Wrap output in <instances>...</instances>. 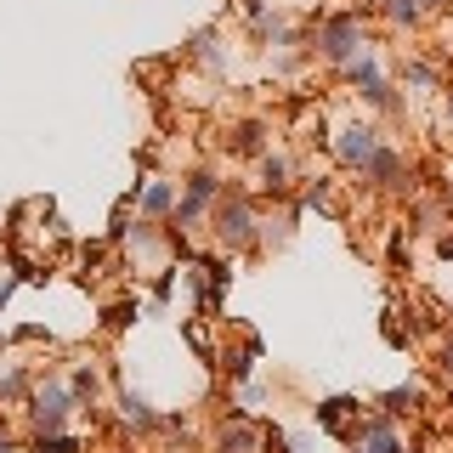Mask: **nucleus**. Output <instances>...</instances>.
I'll list each match as a JSON object with an SVG mask.
<instances>
[{"mask_svg":"<svg viewBox=\"0 0 453 453\" xmlns=\"http://www.w3.org/2000/svg\"><path fill=\"white\" fill-rule=\"evenodd\" d=\"M210 226H216V244L221 250H250V244H261V221H255V198L250 193H238V188H221L216 198V210H210Z\"/></svg>","mask_w":453,"mask_h":453,"instance_id":"1","label":"nucleus"},{"mask_svg":"<svg viewBox=\"0 0 453 453\" xmlns=\"http://www.w3.org/2000/svg\"><path fill=\"white\" fill-rule=\"evenodd\" d=\"M374 40L363 35V18H351V12H329V18L318 23V57L334 68H346L357 51H368Z\"/></svg>","mask_w":453,"mask_h":453,"instance_id":"2","label":"nucleus"},{"mask_svg":"<svg viewBox=\"0 0 453 453\" xmlns=\"http://www.w3.org/2000/svg\"><path fill=\"white\" fill-rule=\"evenodd\" d=\"M74 408H80V403H74V391L57 386V380H46V386H28V425H35V436L63 431Z\"/></svg>","mask_w":453,"mask_h":453,"instance_id":"3","label":"nucleus"},{"mask_svg":"<svg viewBox=\"0 0 453 453\" xmlns=\"http://www.w3.org/2000/svg\"><path fill=\"white\" fill-rule=\"evenodd\" d=\"M221 188H226V181H216L210 170H193V176L181 181V193H176V210H170V221H176V226H198L210 210H216Z\"/></svg>","mask_w":453,"mask_h":453,"instance_id":"4","label":"nucleus"},{"mask_svg":"<svg viewBox=\"0 0 453 453\" xmlns=\"http://www.w3.org/2000/svg\"><path fill=\"white\" fill-rule=\"evenodd\" d=\"M363 181L380 188V193H414V165H408L391 142H380V153L363 165Z\"/></svg>","mask_w":453,"mask_h":453,"instance_id":"5","label":"nucleus"},{"mask_svg":"<svg viewBox=\"0 0 453 453\" xmlns=\"http://www.w3.org/2000/svg\"><path fill=\"white\" fill-rule=\"evenodd\" d=\"M374 153H380V131H374V125H346V131L334 136V159L346 170H363Z\"/></svg>","mask_w":453,"mask_h":453,"instance_id":"6","label":"nucleus"},{"mask_svg":"<svg viewBox=\"0 0 453 453\" xmlns=\"http://www.w3.org/2000/svg\"><path fill=\"white\" fill-rule=\"evenodd\" d=\"M357 419H363V403H357V396H323V403H318V431L346 436Z\"/></svg>","mask_w":453,"mask_h":453,"instance_id":"7","label":"nucleus"},{"mask_svg":"<svg viewBox=\"0 0 453 453\" xmlns=\"http://www.w3.org/2000/svg\"><path fill=\"white\" fill-rule=\"evenodd\" d=\"M261 448V425H250L244 414H233L221 425V436H216V453H255Z\"/></svg>","mask_w":453,"mask_h":453,"instance_id":"8","label":"nucleus"},{"mask_svg":"<svg viewBox=\"0 0 453 453\" xmlns=\"http://www.w3.org/2000/svg\"><path fill=\"white\" fill-rule=\"evenodd\" d=\"M131 204H142V216H170V210H176V188H170L165 176H148L142 181V193H131Z\"/></svg>","mask_w":453,"mask_h":453,"instance_id":"9","label":"nucleus"},{"mask_svg":"<svg viewBox=\"0 0 453 453\" xmlns=\"http://www.w3.org/2000/svg\"><path fill=\"white\" fill-rule=\"evenodd\" d=\"M289 188H295V165L283 159V153H261V193L283 198Z\"/></svg>","mask_w":453,"mask_h":453,"instance_id":"10","label":"nucleus"},{"mask_svg":"<svg viewBox=\"0 0 453 453\" xmlns=\"http://www.w3.org/2000/svg\"><path fill=\"white\" fill-rule=\"evenodd\" d=\"M119 419L131 425V431H159V414H153L136 391H119Z\"/></svg>","mask_w":453,"mask_h":453,"instance_id":"11","label":"nucleus"},{"mask_svg":"<svg viewBox=\"0 0 453 453\" xmlns=\"http://www.w3.org/2000/svg\"><path fill=\"white\" fill-rule=\"evenodd\" d=\"M357 96H363V103H368V108H380V113H396V108H403V103H396V85H391L386 74H374V80H363V85H357Z\"/></svg>","mask_w":453,"mask_h":453,"instance_id":"12","label":"nucleus"},{"mask_svg":"<svg viewBox=\"0 0 453 453\" xmlns=\"http://www.w3.org/2000/svg\"><path fill=\"white\" fill-rule=\"evenodd\" d=\"M380 403H386V414H391V419H403V414H414V408L425 403V391H419V386H391L386 396H380Z\"/></svg>","mask_w":453,"mask_h":453,"instance_id":"13","label":"nucleus"},{"mask_svg":"<svg viewBox=\"0 0 453 453\" xmlns=\"http://www.w3.org/2000/svg\"><path fill=\"white\" fill-rule=\"evenodd\" d=\"M380 12L396 23V28H414V23H425V0H380Z\"/></svg>","mask_w":453,"mask_h":453,"instance_id":"14","label":"nucleus"},{"mask_svg":"<svg viewBox=\"0 0 453 453\" xmlns=\"http://www.w3.org/2000/svg\"><path fill=\"white\" fill-rule=\"evenodd\" d=\"M68 391H74V403H80V408H85V403H96V391H103L96 368H91V363H80V368H74V380H68Z\"/></svg>","mask_w":453,"mask_h":453,"instance_id":"15","label":"nucleus"},{"mask_svg":"<svg viewBox=\"0 0 453 453\" xmlns=\"http://www.w3.org/2000/svg\"><path fill=\"white\" fill-rule=\"evenodd\" d=\"M403 85H414V91H436L442 80H436V68L425 63V57H408V63H403Z\"/></svg>","mask_w":453,"mask_h":453,"instance_id":"16","label":"nucleus"},{"mask_svg":"<svg viewBox=\"0 0 453 453\" xmlns=\"http://www.w3.org/2000/svg\"><path fill=\"white\" fill-rule=\"evenodd\" d=\"M233 148H238V153H261V148H266V125H261V119H244V125L233 131Z\"/></svg>","mask_w":453,"mask_h":453,"instance_id":"17","label":"nucleus"},{"mask_svg":"<svg viewBox=\"0 0 453 453\" xmlns=\"http://www.w3.org/2000/svg\"><path fill=\"white\" fill-rule=\"evenodd\" d=\"M28 453H80V436L46 431V436H35V448H28Z\"/></svg>","mask_w":453,"mask_h":453,"instance_id":"18","label":"nucleus"},{"mask_svg":"<svg viewBox=\"0 0 453 453\" xmlns=\"http://www.w3.org/2000/svg\"><path fill=\"white\" fill-rule=\"evenodd\" d=\"M18 396H28V368H6L0 374V403H18Z\"/></svg>","mask_w":453,"mask_h":453,"instance_id":"19","label":"nucleus"},{"mask_svg":"<svg viewBox=\"0 0 453 453\" xmlns=\"http://www.w3.org/2000/svg\"><path fill=\"white\" fill-rule=\"evenodd\" d=\"M295 210H329V181H311V188L301 193V204Z\"/></svg>","mask_w":453,"mask_h":453,"instance_id":"20","label":"nucleus"},{"mask_svg":"<svg viewBox=\"0 0 453 453\" xmlns=\"http://www.w3.org/2000/svg\"><path fill=\"white\" fill-rule=\"evenodd\" d=\"M103 323H108V329H131V323H136V306H113Z\"/></svg>","mask_w":453,"mask_h":453,"instance_id":"21","label":"nucleus"},{"mask_svg":"<svg viewBox=\"0 0 453 453\" xmlns=\"http://www.w3.org/2000/svg\"><path fill=\"white\" fill-rule=\"evenodd\" d=\"M153 295L170 301V295H176V273H159V278H153Z\"/></svg>","mask_w":453,"mask_h":453,"instance_id":"22","label":"nucleus"},{"mask_svg":"<svg viewBox=\"0 0 453 453\" xmlns=\"http://www.w3.org/2000/svg\"><path fill=\"white\" fill-rule=\"evenodd\" d=\"M442 374H448V386H453V334L442 340Z\"/></svg>","mask_w":453,"mask_h":453,"instance_id":"23","label":"nucleus"},{"mask_svg":"<svg viewBox=\"0 0 453 453\" xmlns=\"http://www.w3.org/2000/svg\"><path fill=\"white\" fill-rule=\"evenodd\" d=\"M436 250H442L448 261H453V233H442V238H436Z\"/></svg>","mask_w":453,"mask_h":453,"instance_id":"24","label":"nucleus"},{"mask_svg":"<svg viewBox=\"0 0 453 453\" xmlns=\"http://www.w3.org/2000/svg\"><path fill=\"white\" fill-rule=\"evenodd\" d=\"M12 448H18V442H12V431H6V425H0V453H12Z\"/></svg>","mask_w":453,"mask_h":453,"instance_id":"25","label":"nucleus"},{"mask_svg":"<svg viewBox=\"0 0 453 453\" xmlns=\"http://www.w3.org/2000/svg\"><path fill=\"white\" fill-rule=\"evenodd\" d=\"M453 6V0H425V12H448Z\"/></svg>","mask_w":453,"mask_h":453,"instance_id":"26","label":"nucleus"},{"mask_svg":"<svg viewBox=\"0 0 453 453\" xmlns=\"http://www.w3.org/2000/svg\"><path fill=\"white\" fill-rule=\"evenodd\" d=\"M442 108H448V125H453V91H448V96H442Z\"/></svg>","mask_w":453,"mask_h":453,"instance_id":"27","label":"nucleus"}]
</instances>
